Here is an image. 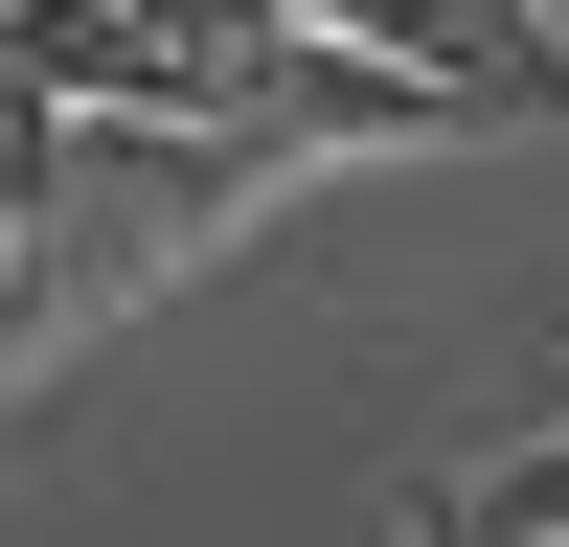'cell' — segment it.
Instances as JSON below:
<instances>
[{
	"label": "cell",
	"instance_id": "2",
	"mask_svg": "<svg viewBox=\"0 0 569 547\" xmlns=\"http://www.w3.org/2000/svg\"><path fill=\"white\" fill-rule=\"evenodd\" d=\"M206 23H319V46H365V69L456 91V115H569L547 0H206Z\"/></svg>",
	"mask_w": 569,
	"mask_h": 547
},
{
	"label": "cell",
	"instance_id": "3",
	"mask_svg": "<svg viewBox=\"0 0 569 547\" xmlns=\"http://www.w3.org/2000/svg\"><path fill=\"white\" fill-rule=\"evenodd\" d=\"M479 525H525V547H569V434H525V456H501V479H479Z\"/></svg>",
	"mask_w": 569,
	"mask_h": 547
},
{
	"label": "cell",
	"instance_id": "1",
	"mask_svg": "<svg viewBox=\"0 0 569 547\" xmlns=\"http://www.w3.org/2000/svg\"><path fill=\"white\" fill-rule=\"evenodd\" d=\"M273 182H297L273 137H206V115H69V91H46V137H23V274H46V319H114L160 251L251 228Z\"/></svg>",
	"mask_w": 569,
	"mask_h": 547
}]
</instances>
